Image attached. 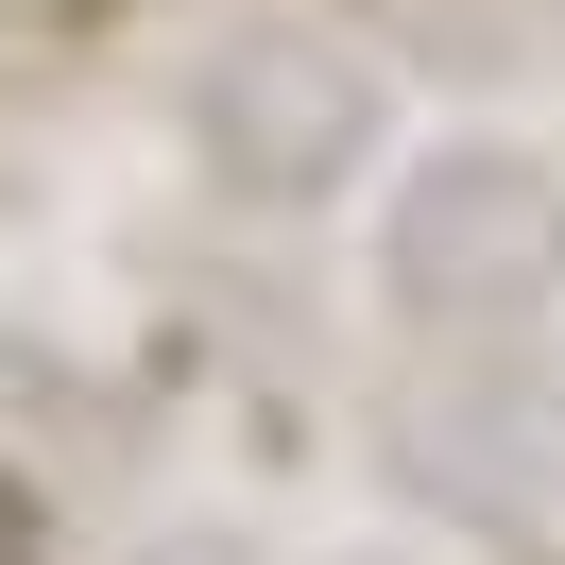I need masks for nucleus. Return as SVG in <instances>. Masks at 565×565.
<instances>
[{
	"instance_id": "obj_1",
	"label": "nucleus",
	"mask_w": 565,
	"mask_h": 565,
	"mask_svg": "<svg viewBox=\"0 0 565 565\" xmlns=\"http://www.w3.org/2000/svg\"><path fill=\"white\" fill-rule=\"evenodd\" d=\"M223 154H241L257 189H326L360 154V70H326V52H257L241 86H223Z\"/></svg>"
}]
</instances>
